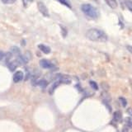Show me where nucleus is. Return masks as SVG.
<instances>
[{"instance_id":"nucleus-1","label":"nucleus","mask_w":132,"mask_h":132,"mask_svg":"<svg viewBox=\"0 0 132 132\" xmlns=\"http://www.w3.org/2000/svg\"><path fill=\"white\" fill-rule=\"evenodd\" d=\"M86 36L88 39L93 41H99V42H105L107 40V36L104 31L97 28H92L87 31Z\"/></svg>"},{"instance_id":"nucleus-2","label":"nucleus","mask_w":132,"mask_h":132,"mask_svg":"<svg viewBox=\"0 0 132 132\" xmlns=\"http://www.w3.org/2000/svg\"><path fill=\"white\" fill-rule=\"evenodd\" d=\"M81 10L87 16H88V18L92 19H96L99 16L98 10L95 7H93V5H91V4H88V3L82 4L81 6Z\"/></svg>"},{"instance_id":"nucleus-3","label":"nucleus","mask_w":132,"mask_h":132,"mask_svg":"<svg viewBox=\"0 0 132 132\" xmlns=\"http://www.w3.org/2000/svg\"><path fill=\"white\" fill-rule=\"evenodd\" d=\"M37 7L40 11V12L44 16H46V18H49L50 16V13L48 11V8L46 7V6L45 5L44 3L42 2H38L37 3Z\"/></svg>"},{"instance_id":"nucleus-4","label":"nucleus","mask_w":132,"mask_h":132,"mask_svg":"<svg viewBox=\"0 0 132 132\" xmlns=\"http://www.w3.org/2000/svg\"><path fill=\"white\" fill-rule=\"evenodd\" d=\"M40 65L43 69H53L55 67L54 64H52L51 61L47 60H41L40 61Z\"/></svg>"},{"instance_id":"nucleus-5","label":"nucleus","mask_w":132,"mask_h":132,"mask_svg":"<svg viewBox=\"0 0 132 132\" xmlns=\"http://www.w3.org/2000/svg\"><path fill=\"white\" fill-rule=\"evenodd\" d=\"M24 74L22 71H16L13 75V81L14 82H19L23 79Z\"/></svg>"},{"instance_id":"nucleus-6","label":"nucleus","mask_w":132,"mask_h":132,"mask_svg":"<svg viewBox=\"0 0 132 132\" xmlns=\"http://www.w3.org/2000/svg\"><path fill=\"white\" fill-rule=\"evenodd\" d=\"M105 2L106 3V4L108 5L112 9H115V8L117 7V0H105Z\"/></svg>"},{"instance_id":"nucleus-7","label":"nucleus","mask_w":132,"mask_h":132,"mask_svg":"<svg viewBox=\"0 0 132 132\" xmlns=\"http://www.w3.org/2000/svg\"><path fill=\"white\" fill-rule=\"evenodd\" d=\"M113 119H114V121H117V122H120V121H121V120H122V114L121 111H115L114 114H113Z\"/></svg>"},{"instance_id":"nucleus-8","label":"nucleus","mask_w":132,"mask_h":132,"mask_svg":"<svg viewBox=\"0 0 132 132\" xmlns=\"http://www.w3.org/2000/svg\"><path fill=\"white\" fill-rule=\"evenodd\" d=\"M38 48L45 54H49L50 52H51V48H50L49 46H46V45H43V44H40L38 45Z\"/></svg>"},{"instance_id":"nucleus-9","label":"nucleus","mask_w":132,"mask_h":132,"mask_svg":"<svg viewBox=\"0 0 132 132\" xmlns=\"http://www.w3.org/2000/svg\"><path fill=\"white\" fill-rule=\"evenodd\" d=\"M18 63L19 62L18 61H11L9 64H8V68H9V69L11 70V71H14V70L16 69V66L18 65Z\"/></svg>"},{"instance_id":"nucleus-10","label":"nucleus","mask_w":132,"mask_h":132,"mask_svg":"<svg viewBox=\"0 0 132 132\" xmlns=\"http://www.w3.org/2000/svg\"><path fill=\"white\" fill-rule=\"evenodd\" d=\"M70 82H71V79H70V78L68 77V76H60V82H64V84H70Z\"/></svg>"},{"instance_id":"nucleus-11","label":"nucleus","mask_w":132,"mask_h":132,"mask_svg":"<svg viewBox=\"0 0 132 132\" xmlns=\"http://www.w3.org/2000/svg\"><path fill=\"white\" fill-rule=\"evenodd\" d=\"M58 1H59L60 3L64 4V6L68 7H69V8H71V5H70V3H69V0H58Z\"/></svg>"},{"instance_id":"nucleus-12","label":"nucleus","mask_w":132,"mask_h":132,"mask_svg":"<svg viewBox=\"0 0 132 132\" xmlns=\"http://www.w3.org/2000/svg\"><path fill=\"white\" fill-rule=\"evenodd\" d=\"M126 124L128 127L132 129V118L131 117H126Z\"/></svg>"},{"instance_id":"nucleus-13","label":"nucleus","mask_w":132,"mask_h":132,"mask_svg":"<svg viewBox=\"0 0 132 132\" xmlns=\"http://www.w3.org/2000/svg\"><path fill=\"white\" fill-rule=\"evenodd\" d=\"M125 4H126V6L127 7L128 9L132 12V1H130V0H126Z\"/></svg>"},{"instance_id":"nucleus-14","label":"nucleus","mask_w":132,"mask_h":132,"mask_svg":"<svg viewBox=\"0 0 132 132\" xmlns=\"http://www.w3.org/2000/svg\"><path fill=\"white\" fill-rule=\"evenodd\" d=\"M38 84H39L40 87H41V88H45V87L47 86V82L45 81V79H41V80L39 81Z\"/></svg>"},{"instance_id":"nucleus-15","label":"nucleus","mask_w":132,"mask_h":132,"mask_svg":"<svg viewBox=\"0 0 132 132\" xmlns=\"http://www.w3.org/2000/svg\"><path fill=\"white\" fill-rule=\"evenodd\" d=\"M23 5L25 7H27L28 6H30V4L33 2V0H22Z\"/></svg>"},{"instance_id":"nucleus-16","label":"nucleus","mask_w":132,"mask_h":132,"mask_svg":"<svg viewBox=\"0 0 132 132\" xmlns=\"http://www.w3.org/2000/svg\"><path fill=\"white\" fill-rule=\"evenodd\" d=\"M90 85H91V87L93 88V89H95V90H97L98 89V86H97V84H96L95 82H93V81H90Z\"/></svg>"},{"instance_id":"nucleus-17","label":"nucleus","mask_w":132,"mask_h":132,"mask_svg":"<svg viewBox=\"0 0 132 132\" xmlns=\"http://www.w3.org/2000/svg\"><path fill=\"white\" fill-rule=\"evenodd\" d=\"M1 1L4 4H12V3H14L16 0H1Z\"/></svg>"},{"instance_id":"nucleus-18","label":"nucleus","mask_w":132,"mask_h":132,"mask_svg":"<svg viewBox=\"0 0 132 132\" xmlns=\"http://www.w3.org/2000/svg\"><path fill=\"white\" fill-rule=\"evenodd\" d=\"M120 99V102H121V104H122V106L125 107V106H126V105H127V102H126V100L124 97H120L119 98Z\"/></svg>"},{"instance_id":"nucleus-19","label":"nucleus","mask_w":132,"mask_h":132,"mask_svg":"<svg viewBox=\"0 0 132 132\" xmlns=\"http://www.w3.org/2000/svg\"><path fill=\"white\" fill-rule=\"evenodd\" d=\"M127 113L132 117V107H129V108L127 109Z\"/></svg>"},{"instance_id":"nucleus-20","label":"nucleus","mask_w":132,"mask_h":132,"mask_svg":"<svg viewBox=\"0 0 132 132\" xmlns=\"http://www.w3.org/2000/svg\"><path fill=\"white\" fill-rule=\"evenodd\" d=\"M126 48H127L128 51H129L132 54V46H131V45H127Z\"/></svg>"},{"instance_id":"nucleus-21","label":"nucleus","mask_w":132,"mask_h":132,"mask_svg":"<svg viewBox=\"0 0 132 132\" xmlns=\"http://www.w3.org/2000/svg\"><path fill=\"white\" fill-rule=\"evenodd\" d=\"M122 132H129V130H128V128L126 126H125L122 129Z\"/></svg>"},{"instance_id":"nucleus-22","label":"nucleus","mask_w":132,"mask_h":132,"mask_svg":"<svg viewBox=\"0 0 132 132\" xmlns=\"http://www.w3.org/2000/svg\"><path fill=\"white\" fill-rule=\"evenodd\" d=\"M61 27V29H62V30H63V32H64V34H63V36H65V35H66V30H65V29H64V27Z\"/></svg>"},{"instance_id":"nucleus-23","label":"nucleus","mask_w":132,"mask_h":132,"mask_svg":"<svg viewBox=\"0 0 132 132\" xmlns=\"http://www.w3.org/2000/svg\"><path fill=\"white\" fill-rule=\"evenodd\" d=\"M3 53L2 51H0V60L3 59Z\"/></svg>"}]
</instances>
